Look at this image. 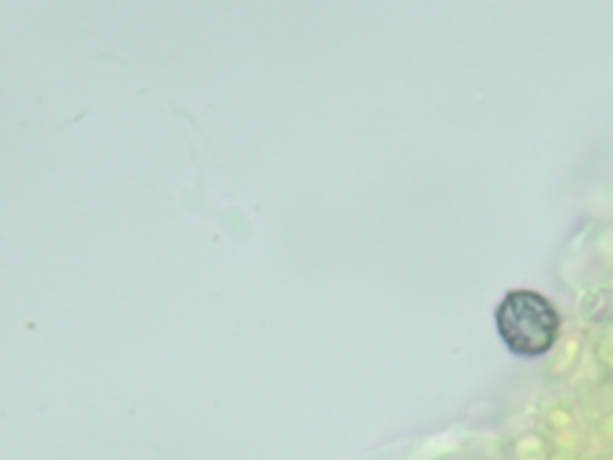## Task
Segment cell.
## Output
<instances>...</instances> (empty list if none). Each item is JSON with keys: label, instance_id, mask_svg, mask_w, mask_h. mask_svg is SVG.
<instances>
[{"label": "cell", "instance_id": "6da1fadb", "mask_svg": "<svg viewBox=\"0 0 613 460\" xmlns=\"http://www.w3.org/2000/svg\"><path fill=\"white\" fill-rule=\"evenodd\" d=\"M496 326L511 353L537 357L556 345L561 317L544 295L534 290H511L496 310Z\"/></svg>", "mask_w": 613, "mask_h": 460}]
</instances>
